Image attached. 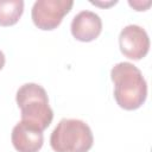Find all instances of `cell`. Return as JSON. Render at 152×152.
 Masks as SVG:
<instances>
[{
  "label": "cell",
  "instance_id": "obj_1",
  "mask_svg": "<svg viewBox=\"0 0 152 152\" xmlns=\"http://www.w3.org/2000/svg\"><path fill=\"white\" fill-rule=\"evenodd\" d=\"M114 83V97L116 103L126 109L133 110L142 106L147 96V84L141 71L128 62H120L110 70Z\"/></svg>",
  "mask_w": 152,
  "mask_h": 152
},
{
  "label": "cell",
  "instance_id": "obj_2",
  "mask_svg": "<svg viewBox=\"0 0 152 152\" xmlns=\"http://www.w3.org/2000/svg\"><path fill=\"white\" fill-rule=\"evenodd\" d=\"M15 101L21 110V121L39 131L46 129L52 119L53 112L49 106V99L45 89L36 83L21 86L15 95Z\"/></svg>",
  "mask_w": 152,
  "mask_h": 152
},
{
  "label": "cell",
  "instance_id": "obj_3",
  "mask_svg": "<svg viewBox=\"0 0 152 152\" xmlns=\"http://www.w3.org/2000/svg\"><path fill=\"white\" fill-rule=\"evenodd\" d=\"M93 141L90 127L78 119H62L50 137L55 152H88Z\"/></svg>",
  "mask_w": 152,
  "mask_h": 152
},
{
  "label": "cell",
  "instance_id": "obj_4",
  "mask_svg": "<svg viewBox=\"0 0 152 152\" xmlns=\"http://www.w3.org/2000/svg\"><path fill=\"white\" fill-rule=\"evenodd\" d=\"M72 5V0H37L31 11L33 24L40 30H53L70 12Z\"/></svg>",
  "mask_w": 152,
  "mask_h": 152
},
{
  "label": "cell",
  "instance_id": "obj_5",
  "mask_svg": "<svg viewBox=\"0 0 152 152\" xmlns=\"http://www.w3.org/2000/svg\"><path fill=\"white\" fill-rule=\"evenodd\" d=\"M120 50L129 59L139 61L150 50V38L147 32L138 25H127L119 34Z\"/></svg>",
  "mask_w": 152,
  "mask_h": 152
},
{
  "label": "cell",
  "instance_id": "obj_6",
  "mask_svg": "<svg viewBox=\"0 0 152 152\" xmlns=\"http://www.w3.org/2000/svg\"><path fill=\"white\" fill-rule=\"evenodd\" d=\"M11 139L18 152H38L44 142L43 132L23 121L13 127Z\"/></svg>",
  "mask_w": 152,
  "mask_h": 152
},
{
  "label": "cell",
  "instance_id": "obj_7",
  "mask_svg": "<svg viewBox=\"0 0 152 152\" xmlns=\"http://www.w3.org/2000/svg\"><path fill=\"white\" fill-rule=\"evenodd\" d=\"M102 31L101 18L91 11H81L71 21V33L80 42H91Z\"/></svg>",
  "mask_w": 152,
  "mask_h": 152
},
{
  "label": "cell",
  "instance_id": "obj_8",
  "mask_svg": "<svg viewBox=\"0 0 152 152\" xmlns=\"http://www.w3.org/2000/svg\"><path fill=\"white\" fill-rule=\"evenodd\" d=\"M23 12V0H0V26H12L17 24Z\"/></svg>",
  "mask_w": 152,
  "mask_h": 152
},
{
  "label": "cell",
  "instance_id": "obj_9",
  "mask_svg": "<svg viewBox=\"0 0 152 152\" xmlns=\"http://www.w3.org/2000/svg\"><path fill=\"white\" fill-rule=\"evenodd\" d=\"M129 6L133 7L135 11H146L151 6V1H140V0H129Z\"/></svg>",
  "mask_w": 152,
  "mask_h": 152
},
{
  "label": "cell",
  "instance_id": "obj_10",
  "mask_svg": "<svg viewBox=\"0 0 152 152\" xmlns=\"http://www.w3.org/2000/svg\"><path fill=\"white\" fill-rule=\"evenodd\" d=\"M4 65H5V55H4V52L0 50V70L4 68Z\"/></svg>",
  "mask_w": 152,
  "mask_h": 152
},
{
  "label": "cell",
  "instance_id": "obj_11",
  "mask_svg": "<svg viewBox=\"0 0 152 152\" xmlns=\"http://www.w3.org/2000/svg\"><path fill=\"white\" fill-rule=\"evenodd\" d=\"M91 4H94V5H97V6H110V5H114V4H116V1H110V2H108V4H99V2H96V1H90Z\"/></svg>",
  "mask_w": 152,
  "mask_h": 152
}]
</instances>
